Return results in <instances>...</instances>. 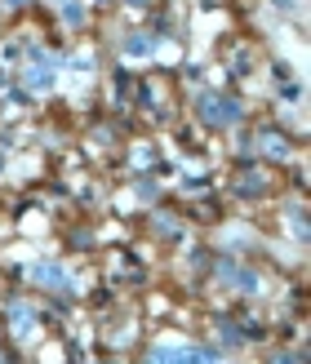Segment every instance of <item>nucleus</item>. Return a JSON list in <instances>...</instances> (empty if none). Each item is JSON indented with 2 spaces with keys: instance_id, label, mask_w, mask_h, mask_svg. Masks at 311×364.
<instances>
[{
  "instance_id": "obj_5",
  "label": "nucleus",
  "mask_w": 311,
  "mask_h": 364,
  "mask_svg": "<svg viewBox=\"0 0 311 364\" xmlns=\"http://www.w3.org/2000/svg\"><path fill=\"white\" fill-rule=\"evenodd\" d=\"M9 5H14V0H9Z\"/></svg>"
},
{
  "instance_id": "obj_4",
  "label": "nucleus",
  "mask_w": 311,
  "mask_h": 364,
  "mask_svg": "<svg viewBox=\"0 0 311 364\" xmlns=\"http://www.w3.org/2000/svg\"><path fill=\"white\" fill-rule=\"evenodd\" d=\"M36 280H41V284H58V267H41V271H36Z\"/></svg>"
},
{
  "instance_id": "obj_3",
  "label": "nucleus",
  "mask_w": 311,
  "mask_h": 364,
  "mask_svg": "<svg viewBox=\"0 0 311 364\" xmlns=\"http://www.w3.org/2000/svg\"><path fill=\"white\" fill-rule=\"evenodd\" d=\"M14 329H18V333L31 329V311H27V306H14Z\"/></svg>"
},
{
  "instance_id": "obj_1",
  "label": "nucleus",
  "mask_w": 311,
  "mask_h": 364,
  "mask_svg": "<svg viewBox=\"0 0 311 364\" xmlns=\"http://www.w3.org/2000/svg\"><path fill=\"white\" fill-rule=\"evenodd\" d=\"M236 116V107L231 102H205V120H214V124H227Z\"/></svg>"
},
{
  "instance_id": "obj_2",
  "label": "nucleus",
  "mask_w": 311,
  "mask_h": 364,
  "mask_svg": "<svg viewBox=\"0 0 311 364\" xmlns=\"http://www.w3.org/2000/svg\"><path fill=\"white\" fill-rule=\"evenodd\" d=\"M49 80H53L49 67H31V71H27V85H31V89H49Z\"/></svg>"
}]
</instances>
